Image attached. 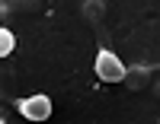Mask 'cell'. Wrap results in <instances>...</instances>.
<instances>
[{
	"instance_id": "1",
	"label": "cell",
	"mask_w": 160,
	"mask_h": 124,
	"mask_svg": "<svg viewBox=\"0 0 160 124\" xmlns=\"http://www.w3.org/2000/svg\"><path fill=\"white\" fill-rule=\"evenodd\" d=\"M96 76L102 83H122L125 80V64L118 61L109 48H99V54H96Z\"/></svg>"
},
{
	"instance_id": "2",
	"label": "cell",
	"mask_w": 160,
	"mask_h": 124,
	"mask_svg": "<svg viewBox=\"0 0 160 124\" xmlns=\"http://www.w3.org/2000/svg\"><path fill=\"white\" fill-rule=\"evenodd\" d=\"M16 105V112L22 118H29V121H45L51 115V99L48 95H32V99H16L13 102Z\"/></svg>"
},
{
	"instance_id": "3",
	"label": "cell",
	"mask_w": 160,
	"mask_h": 124,
	"mask_svg": "<svg viewBox=\"0 0 160 124\" xmlns=\"http://www.w3.org/2000/svg\"><path fill=\"white\" fill-rule=\"evenodd\" d=\"M13 48H16V35H13L10 29H0V54H13Z\"/></svg>"
}]
</instances>
